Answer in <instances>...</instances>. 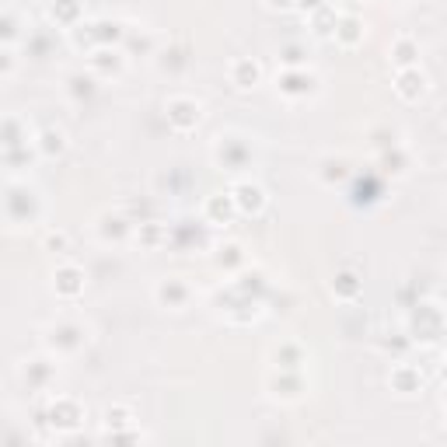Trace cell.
<instances>
[{
  "instance_id": "1",
  "label": "cell",
  "mask_w": 447,
  "mask_h": 447,
  "mask_svg": "<svg viewBox=\"0 0 447 447\" xmlns=\"http://www.w3.org/2000/svg\"><path fill=\"white\" fill-rule=\"evenodd\" d=\"M80 280H84L80 270H73V265H63V270L56 273V290H60L63 297H73V294L80 290Z\"/></svg>"
},
{
  "instance_id": "2",
  "label": "cell",
  "mask_w": 447,
  "mask_h": 447,
  "mask_svg": "<svg viewBox=\"0 0 447 447\" xmlns=\"http://www.w3.org/2000/svg\"><path fill=\"white\" fill-rule=\"evenodd\" d=\"M234 193H238V207H245V210H258V207L265 203L262 189H258V186H252V182H241Z\"/></svg>"
},
{
  "instance_id": "3",
  "label": "cell",
  "mask_w": 447,
  "mask_h": 447,
  "mask_svg": "<svg viewBox=\"0 0 447 447\" xmlns=\"http://www.w3.org/2000/svg\"><path fill=\"white\" fill-rule=\"evenodd\" d=\"M255 80H258V67L248 63V60H238V63H234V84H238V87H252Z\"/></svg>"
},
{
  "instance_id": "4",
  "label": "cell",
  "mask_w": 447,
  "mask_h": 447,
  "mask_svg": "<svg viewBox=\"0 0 447 447\" xmlns=\"http://www.w3.org/2000/svg\"><path fill=\"white\" fill-rule=\"evenodd\" d=\"M39 150H42V154H60V150H63V133H60V130H46V133L39 137Z\"/></svg>"
}]
</instances>
